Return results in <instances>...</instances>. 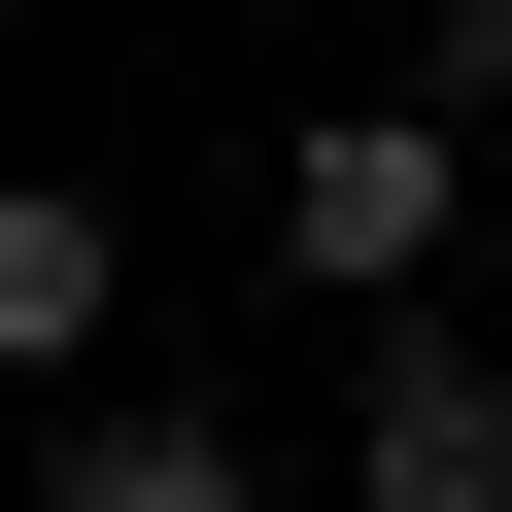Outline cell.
<instances>
[{"label":"cell","instance_id":"cell-4","mask_svg":"<svg viewBox=\"0 0 512 512\" xmlns=\"http://www.w3.org/2000/svg\"><path fill=\"white\" fill-rule=\"evenodd\" d=\"M35 512H274V444H239L205 376H69V444H35Z\"/></svg>","mask_w":512,"mask_h":512},{"label":"cell","instance_id":"cell-3","mask_svg":"<svg viewBox=\"0 0 512 512\" xmlns=\"http://www.w3.org/2000/svg\"><path fill=\"white\" fill-rule=\"evenodd\" d=\"M0 376H35V410L137 376V205H103V171H0Z\"/></svg>","mask_w":512,"mask_h":512},{"label":"cell","instance_id":"cell-1","mask_svg":"<svg viewBox=\"0 0 512 512\" xmlns=\"http://www.w3.org/2000/svg\"><path fill=\"white\" fill-rule=\"evenodd\" d=\"M444 239H478V137H444V69L274 137V274H308V308H444Z\"/></svg>","mask_w":512,"mask_h":512},{"label":"cell","instance_id":"cell-2","mask_svg":"<svg viewBox=\"0 0 512 512\" xmlns=\"http://www.w3.org/2000/svg\"><path fill=\"white\" fill-rule=\"evenodd\" d=\"M342 512H512V342L342 308Z\"/></svg>","mask_w":512,"mask_h":512}]
</instances>
